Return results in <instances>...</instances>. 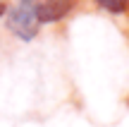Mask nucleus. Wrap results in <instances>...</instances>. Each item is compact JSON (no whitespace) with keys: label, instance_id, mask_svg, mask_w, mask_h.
<instances>
[{"label":"nucleus","instance_id":"f257e3e1","mask_svg":"<svg viewBox=\"0 0 129 127\" xmlns=\"http://www.w3.org/2000/svg\"><path fill=\"white\" fill-rule=\"evenodd\" d=\"M38 14H36V0H17L7 10V29L22 41H31L38 34Z\"/></svg>","mask_w":129,"mask_h":127},{"label":"nucleus","instance_id":"20e7f679","mask_svg":"<svg viewBox=\"0 0 129 127\" xmlns=\"http://www.w3.org/2000/svg\"><path fill=\"white\" fill-rule=\"evenodd\" d=\"M3 14H7V5H5L3 0H0V17H3Z\"/></svg>","mask_w":129,"mask_h":127},{"label":"nucleus","instance_id":"7ed1b4c3","mask_svg":"<svg viewBox=\"0 0 129 127\" xmlns=\"http://www.w3.org/2000/svg\"><path fill=\"white\" fill-rule=\"evenodd\" d=\"M93 3L110 14H127L129 12V0H93Z\"/></svg>","mask_w":129,"mask_h":127},{"label":"nucleus","instance_id":"f03ea898","mask_svg":"<svg viewBox=\"0 0 129 127\" xmlns=\"http://www.w3.org/2000/svg\"><path fill=\"white\" fill-rule=\"evenodd\" d=\"M77 0H36V14L41 24H55L74 10Z\"/></svg>","mask_w":129,"mask_h":127}]
</instances>
